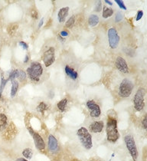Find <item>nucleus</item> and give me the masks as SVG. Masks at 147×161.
Returning <instances> with one entry per match:
<instances>
[{"instance_id":"obj_1","label":"nucleus","mask_w":147,"mask_h":161,"mask_svg":"<svg viewBox=\"0 0 147 161\" xmlns=\"http://www.w3.org/2000/svg\"><path fill=\"white\" fill-rule=\"evenodd\" d=\"M106 132L107 141L110 143H116L120 137L117 129V121L115 117L109 116L107 121Z\"/></svg>"},{"instance_id":"obj_2","label":"nucleus","mask_w":147,"mask_h":161,"mask_svg":"<svg viewBox=\"0 0 147 161\" xmlns=\"http://www.w3.org/2000/svg\"><path fill=\"white\" fill-rule=\"evenodd\" d=\"M77 137L81 144L85 150H91L93 148L92 136L89 131L84 127H81L77 131Z\"/></svg>"},{"instance_id":"obj_3","label":"nucleus","mask_w":147,"mask_h":161,"mask_svg":"<svg viewBox=\"0 0 147 161\" xmlns=\"http://www.w3.org/2000/svg\"><path fill=\"white\" fill-rule=\"evenodd\" d=\"M27 73L31 80L38 82L43 74V67L39 62H32L30 66L28 67Z\"/></svg>"},{"instance_id":"obj_4","label":"nucleus","mask_w":147,"mask_h":161,"mask_svg":"<svg viewBox=\"0 0 147 161\" xmlns=\"http://www.w3.org/2000/svg\"><path fill=\"white\" fill-rule=\"evenodd\" d=\"M124 141H125L126 147H127L131 157H132L134 161H136L138 159L139 153H138L137 147H136L134 137L131 134H127L124 137Z\"/></svg>"},{"instance_id":"obj_5","label":"nucleus","mask_w":147,"mask_h":161,"mask_svg":"<svg viewBox=\"0 0 147 161\" xmlns=\"http://www.w3.org/2000/svg\"><path fill=\"white\" fill-rule=\"evenodd\" d=\"M134 90V84L129 79L125 78L121 81L119 87L118 94L121 98H128L132 94Z\"/></svg>"},{"instance_id":"obj_6","label":"nucleus","mask_w":147,"mask_h":161,"mask_svg":"<svg viewBox=\"0 0 147 161\" xmlns=\"http://www.w3.org/2000/svg\"><path fill=\"white\" fill-rule=\"evenodd\" d=\"M144 94L145 91L143 88H139L138 91H136V94H135L134 98V108L137 111H141L143 110L145 106V101H144Z\"/></svg>"},{"instance_id":"obj_7","label":"nucleus","mask_w":147,"mask_h":161,"mask_svg":"<svg viewBox=\"0 0 147 161\" xmlns=\"http://www.w3.org/2000/svg\"><path fill=\"white\" fill-rule=\"evenodd\" d=\"M107 35L110 48H117L120 43V36L117 33V31L114 28H110L107 32Z\"/></svg>"},{"instance_id":"obj_8","label":"nucleus","mask_w":147,"mask_h":161,"mask_svg":"<svg viewBox=\"0 0 147 161\" xmlns=\"http://www.w3.org/2000/svg\"><path fill=\"white\" fill-rule=\"evenodd\" d=\"M87 105V109L90 111V115L91 117H94V118H97L101 114V110H100V107L96 102L92 101V100H90L87 102L86 104Z\"/></svg>"},{"instance_id":"obj_9","label":"nucleus","mask_w":147,"mask_h":161,"mask_svg":"<svg viewBox=\"0 0 147 161\" xmlns=\"http://www.w3.org/2000/svg\"><path fill=\"white\" fill-rule=\"evenodd\" d=\"M55 48L53 47L49 48L43 55V62L46 67L51 66L55 62Z\"/></svg>"},{"instance_id":"obj_10","label":"nucleus","mask_w":147,"mask_h":161,"mask_svg":"<svg viewBox=\"0 0 147 161\" xmlns=\"http://www.w3.org/2000/svg\"><path fill=\"white\" fill-rule=\"evenodd\" d=\"M31 135L33 137V141L34 143V145H35V148L38 149L39 150H44L45 149V141L43 140V138L41 137V136L39 133L34 131L33 133H32Z\"/></svg>"},{"instance_id":"obj_11","label":"nucleus","mask_w":147,"mask_h":161,"mask_svg":"<svg viewBox=\"0 0 147 161\" xmlns=\"http://www.w3.org/2000/svg\"><path fill=\"white\" fill-rule=\"evenodd\" d=\"M48 147L49 151L52 153H57V152L58 151V150H59L58 140H57L56 137L52 134H50L49 136H48Z\"/></svg>"},{"instance_id":"obj_12","label":"nucleus","mask_w":147,"mask_h":161,"mask_svg":"<svg viewBox=\"0 0 147 161\" xmlns=\"http://www.w3.org/2000/svg\"><path fill=\"white\" fill-rule=\"evenodd\" d=\"M115 64L117 68L118 69L120 72H122V73H129V67H128L127 62H126L123 58H122V57L120 56L117 57V59H116Z\"/></svg>"},{"instance_id":"obj_13","label":"nucleus","mask_w":147,"mask_h":161,"mask_svg":"<svg viewBox=\"0 0 147 161\" xmlns=\"http://www.w3.org/2000/svg\"><path fill=\"white\" fill-rule=\"evenodd\" d=\"M103 127H104V124L102 121H94L90 124L89 131L90 132L94 133V134H100L103 131Z\"/></svg>"},{"instance_id":"obj_14","label":"nucleus","mask_w":147,"mask_h":161,"mask_svg":"<svg viewBox=\"0 0 147 161\" xmlns=\"http://www.w3.org/2000/svg\"><path fill=\"white\" fill-rule=\"evenodd\" d=\"M8 117L5 114H0V133L3 132L8 127Z\"/></svg>"},{"instance_id":"obj_15","label":"nucleus","mask_w":147,"mask_h":161,"mask_svg":"<svg viewBox=\"0 0 147 161\" xmlns=\"http://www.w3.org/2000/svg\"><path fill=\"white\" fill-rule=\"evenodd\" d=\"M69 8L68 7H63L59 10L58 14V19L60 22H64L65 21V19L68 15Z\"/></svg>"},{"instance_id":"obj_16","label":"nucleus","mask_w":147,"mask_h":161,"mask_svg":"<svg viewBox=\"0 0 147 161\" xmlns=\"http://www.w3.org/2000/svg\"><path fill=\"white\" fill-rule=\"evenodd\" d=\"M65 72H66V74L71 78L74 79V80L77 79V76H78V74H77V72H75L73 68H71L70 67L66 65V66H65Z\"/></svg>"},{"instance_id":"obj_17","label":"nucleus","mask_w":147,"mask_h":161,"mask_svg":"<svg viewBox=\"0 0 147 161\" xmlns=\"http://www.w3.org/2000/svg\"><path fill=\"white\" fill-rule=\"evenodd\" d=\"M88 22H89L90 26L94 27L96 26V25L98 24V22H99V18H98V16L97 15L93 14V15H91V16L89 17Z\"/></svg>"},{"instance_id":"obj_18","label":"nucleus","mask_w":147,"mask_h":161,"mask_svg":"<svg viewBox=\"0 0 147 161\" xmlns=\"http://www.w3.org/2000/svg\"><path fill=\"white\" fill-rule=\"evenodd\" d=\"M22 156L26 160H30V159L32 158V156H33V151L31 148H25L22 151Z\"/></svg>"},{"instance_id":"obj_19","label":"nucleus","mask_w":147,"mask_h":161,"mask_svg":"<svg viewBox=\"0 0 147 161\" xmlns=\"http://www.w3.org/2000/svg\"><path fill=\"white\" fill-rule=\"evenodd\" d=\"M18 88V82L16 80H14L12 81V89H11V96L15 97L17 94Z\"/></svg>"},{"instance_id":"obj_20","label":"nucleus","mask_w":147,"mask_h":161,"mask_svg":"<svg viewBox=\"0 0 147 161\" xmlns=\"http://www.w3.org/2000/svg\"><path fill=\"white\" fill-rule=\"evenodd\" d=\"M67 105V99L65 98V99H62L61 101H60L59 102H58L57 106H58V110H59L60 111L64 112L65 110V109H66Z\"/></svg>"},{"instance_id":"obj_21","label":"nucleus","mask_w":147,"mask_h":161,"mask_svg":"<svg viewBox=\"0 0 147 161\" xmlns=\"http://www.w3.org/2000/svg\"><path fill=\"white\" fill-rule=\"evenodd\" d=\"M113 14V11L112 8H107V7H104L103 10V17L104 19H107L109 17L111 16Z\"/></svg>"},{"instance_id":"obj_22","label":"nucleus","mask_w":147,"mask_h":161,"mask_svg":"<svg viewBox=\"0 0 147 161\" xmlns=\"http://www.w3.org/2000/svg\"><path fill=\"white\" fill-rule=\"evenodd\" d=\"M48 109V105L45 102H41L37 107V110L41 114H44L45 110Z\"/></svg>"},{"instance_id":"obj_23","label":"nucleus","mask_w":147,"mask_h":161,"mask_svg":"<svg viewBox=\"0 0 147 161\" xmlns=\"http://www.w3.org/2000/svg\"><path fill=\"white\" fill-rule=\"evenodd\" d=\"M18 76H19V71L18 69H14L9 74V80L12 81L15 80V78H18Z\"/></svg>"},{"instance_id":"obj_24","label":"nucleus","mask_w":147,"mask_h":161,"mask_svg":"<svg viewBox=\"0 0 147 161\" xmlns=\"http://www.w3.org/2000/svg\"><path fill=\"white\" fill-rule=\"evenodd\" d=\"M17 29H18V25H15V24H13V25H9L8 28V32L9 35H13L16 32Z\"/></svg>"},{"instance_id":"obj_25","label":"nucleus","mask_w":147,"mask_h":161,"mask_svg":"<svg viewBox=\"0 0 147 161\" xmlns=\"http://www.w3.org/2000/svg\"><path fill=\"white\" fill-rule=\"evenodd\" d=\"M7 82V80H5L4 78L2 77L1 79V84H0V98L2 97V94H3V91L4 90L5 86H6Z\"/></svg>"},{"instance_id":"obj_26","label":"nucleus","mask_w":147,"mask_h":161,"mask_svg":"<svg viewBox=\"0 0 147 161\" xmlns=\"http://www.w3.org/2000/svg\"><path fill=\"white\" fill-rule=\"evenodd\" d=\"M74 22H75V19H74V16L71 17V18L67 21L66 27H67V28H71L74 25Z\"/></svg>"},{"instance_id":"obj_27","label":"nucleus","mask_w":147,"mask_h":161,"mask_svg":"<svg viewBox=\"0 0 147 161\" xmlns=\"http://www.w3.org/2000/svg\"><path fill=\"white\" fill-rule=\"evenodd\" d=\"M18 78H19V80L21 81H24L25 80V78H26V74H25V72H24V71H19V76H18Z\"/></svg>"},{"instance_id":"obj_28","label":"nucleus","mask_w":147,"mask_h":161,"mask_svg":"<svg viewBox=\"0 0 147 161\" xmlns=\"http://www.w3.org/2000/svg\"><path fill=\"white\" fill-rule=\"evenodd\" d=\"M142 124H143V127L145 129V131L147 132V114H145L144 117H143V120H142Z\"/></svg>"},{"instance_id":"obj_29","label":"nucleus","mask_w":147,"mask_h":161,"mask_svg":"<svg viewBox=\"0 0 147 161\" xmlns=\"http://www.w3.org/2000/svg\"><path fill=\"white\" fill-rule=\"evenodd\" d=\"M115 2L117 3V5L120 6V8H122V9H124V10H127V7H126L125 5H124L123 2L121 1V0H116Z\"/></svg>"},{"instance_id":"obj_30","label":"nucleus","mask_w":147,"mask_h":161,"mask_svg":"<svg viewBox=\"0 0 147 161\" xmlns=\"http://www.w3.org/2000/svg\"><path fill=\"white\" fill-rule=\"evenodd\" d=\"M123 19V15L122 13H117V15H116V17H115V21L117 22H120L121 20Z\"/></svg>"},{"instance_id":"obj_31","label":"nucleus","mask_w":147,"mask_h":161,"mask_svg":"<svg viewBox=\"0 0 147 161\" xmlns=\"http://www.w3.org/2000/svg\"><path fill=\"white\" fill-rule=\"evenodd\" d=\"M143 11H139L137 13V15H136V21H139V20H140L141 19H142V17H143Z\"/></svg>"},{"instance_id":"obj_32","label":"nucleus","mask_w":147,"mask_h":161,"mask_svg":"<svg viewBox=\"0 0 147 161\" xmlns=\"http://www.w3.org/2000/svg\"><path fill=\"white\" fill-rule=\"evenodd\" d=\"M19 45H20L21 46H22V48H24V49L27 50L28 48H29V46H28V45L26 44V43L24 42V41H20V42H19Z\"/></svg>"},{"instance_id":"obj_33","label":"nucleus","mask_w":147,"mask_h":161,"mask_svg":"<svg viewBox=\"0 0 147 161\" xmlns=\"http://www.w3.org/2000/svg\"><path fill=\"white\" fill-rule=\"evenodd\" d=\"M32 18L35 19H38L39 15H38V13L35 11V10H32Z\"/></svg>"},{"instance_id":"obj_34","label":"nucleus","mask_w":147,"mask_h":161,"mask_svg":"<svg viewBox=\"0 0 147 161\" xmlns=\"http://www.w3.org/2000/svg\"><path fill=\"white\" fill-rule=\"evenodd\" d=\"M101 8H102V6H101V2H98L97 3V6H96V11H97V12H99V11H100V9H101Z\"/></svg>"},{"instance_id":"obj_35","label":"nucleus","mask_w":147,"mask_h":161,"mask_svg":"<svg viewBox=\"0 0 147 161\" xmlns=\"http://www.w3.org/2000/svg\"><path fill=\"white\" fill-rule=\"evenodd\" d=\"M60 35H61V36H67V35H68V33H67V32H65V31H62V32H60Z\"/></svg>"},{"instance_id":"obj_36","label":"nucleus","mask_w":147,"mask_h":161,"mask_svg":"<svg viewBox=\"0 0 147 161\" xmlns=\"http://www.w3.org/2000/svg\"><path fill=\"white\" fill-rule=\"evenodd\" d=\"M15 161H29V160H26V159H25V158H18V159H17Z\"/></svg>"},{"instance_id":"obj_37","label":"nucleus","mask_w":147,"mask_h":161,"mask_svg":"<svg viewBox=\"0 0 147 161\" xmlns=\"http://www.w3.org/2000/svg\"><path fill=\"white\" fill-rule=\"evenodd\" d=\"M43 21H44V19H41V22H39V27L40 28L41 25H42V24H43Z\"/></svg>"},{"instance_id":"obj_38","label":"nucleus","mask_w":147,"mask_h":161,"mask_svg":"<svg viewBox=\"0 0 147 161\" xmlns=\"http://www.w3.org/2000/svg\"><path fill=\"white\" fill-rule=\"evenodd\" d=\"M105 3H107V4L110 5V6H112V5H113V3H112L111 2H110V1H107V0H106V1H105Z\"/></svg>"},{"instance_id":"obj_39","label":"nucleus","mask_w":147,"mask_h":161,"mask_svg":"<svg viewBox=\"0 0 147 161\" xmlns=\"http://www.w3.org/2000/svg\"><path fill=\"white\" fill-rule=\"evenodd\" d=\"M28 60H29V55H26V56H25V61H24V62H25V63H26V62H28Z\"/></svg>"}]
</instances>
